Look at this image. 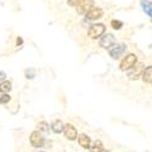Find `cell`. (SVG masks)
Listing matches in <instances>:
<instances>
[{"label": "cell", "mask_w": 152, "mask_h": 152, "mask_svg": "<svg viewBox=\"0 0 152 152\" xmlns=\"http://www.w3.org/2000/svg\"><path fill=\"white\" fill-rule=\"evenodd\" d=\"M145 68L146 67H145V65L142 62H136L129 71H126V75H128V78L130 80H137L142 75Z\"/></svg>", "instance_id": "obj_1"}, {"label": "cell", "mask_w": 152, "mask_h": 152, "mask_svg": "<svg viewBox=\"0 0 152 152\" xmlns=\"http://www.w3.org/2000/svg\"><path fill=\"white\" fill-rule=\"evenodd\" d=\"M105 31L106 27L104 23H95L88 29V37L91 38V39H97V38H101L105 34Z\"/></svg>", "instance_id": "obj_2"}, {"label": "cell", "mask_w": 152, "mask_h": 152, "mask_svg": "<svg viewBox=\"0 0 152 152\" xmlns=\"http://www.w3.org/2000/svg\"><path fill=\"white\" fill-rule=\"evenodd\" d=\"M136 62H137L136 55H135V54H128L126 56H124L123 60L121 61V63H119V69L123 71V72H126V71H129Z\"/></svg>", "instance_id": "obj_3"}, {"label": "cell", "mask_w": 152, "mask_h": 152, "mask_svg": "<svg viewBox=\"0 0 152 152\" xmlns=\"http://www.w3.org/2000/svg\"><path fill=\"white\" fill-rule=\"evenodd\" d=\"M125 49H126V45H125L124 43L115 44L112 48H110V49H108V54H110V56H111L112 58L117 60V58H119V57L124 54Z\"/></svg>", "instance_id": "obj_4"}, {"label": "cell", "mask_w": 152, "mask_h": 152, "mask_svg": "<svg viewBox=\"0 0 152 152\" xmlns=\"http://www.w3.org/2000/svg\"><path fill=\"white\" fill-rule=\"evenodd\" d=\"M115 44H116V37L113 35L112 33L104 34L102 37L100 38V42H99V45L101 48H104V49H110Z\"/></svg>", "instance_id": "obj_5"}, {"label": "cell", "mask_w": 152, "mask_h": 152, "mask_svg": "<svg viewBox=\"0 0 152 152\" xmlns=\"http://www.w3.org/2000/svg\"><path fill=\"white\" fill-rule=\"evenodd\" d=\"M29 141H31L32 146H34V147H43L44 142H45V139H44V136L42 135V133L39 130H34L31 134Z\"/></svg>", "instance_id": "obj_6"}, {"label": "cell", "mask_w": 152, "mask_h": 152, "mask_svg": "<svg viewBox=\"0 0 152 152\" xmlns=\"http://www.w3.org/2000/svg\"><path fill=\"white\" fill-rule=\"evenodd\" d=\"M102 16H104V10L101 7H97V6H93L85 14V18L89 20V21H95L97 18H101Z\"/></svg>", "instance_id": "obj_7"}, {"label": "cell", "mask_w": 152, "mask_h": 152, "mask_svg": "<svg viewBox=\"0 0 152 152\" xmlns=\"http://www.w3.org/2000/svg\"><path fill=\"white\" fill-rule=\"evenodd\" d=\"M63 133H65V136L71 141L75 140L77 136H78V132H77V129H75V126L69 124V123L65 125V128H63Z\"/></svg>", "instance_id": "obj_8"}, {"label": "cell", "mask_w": 152, "mask_h": 152, "mask_svg": "<svg viewBox=\"0 0 152 152\" xmlns=\"http://www.w3.org/2000/svg\"><path fill=\"white\" fill-rule=\"evenodd\" d=\"M94 5L93 0H83V1L79 4V6H77V12L79 15H85L88 11H89Z\"/></svg>", "instance_id": "obj_9"}, {"label": "cell", "mask_w": 152, "mask_h": 152, "mask_svg": "<svg viewBox=\"0 0 152 152\" xmlns=\"http://www.w3.org/2000/svg\"><path fill=\"white\" fill-rule=\"evenodd\" d=\"M78 142H79V145H80L83 148H90V145H91L90 137L88 136L86 134H79V136H78Z\"/></svg>", "instance_id": "obj_10"}, {"label": "cell", "mask_w": 152, "mask_h": 152, "mask_svg": "<svg viewBox=\"0 0 152 152\" xmlns=\"http://www.w3.org/2000/svg\"><path fill=\"white\" fill-rule=\"evenodd\" d=\"M141 77L145 83H152V66H148L145 68Z\"/></svg>", "instance_id": "obj_11"}, {"label": "cell", "mask_w": 152, "mask_h": 152, "mask_svg": "<svg viewBox=\"0 0 152 152\" xmlns=\"http://www.w3.org/2000/svg\"><path fill=\"white\" fill-rule=\"evenodd\" d=\"M63 128H65V124H63L61 121H55L53 124H51V129L54 133L56 134H60L63 132Z\"/></svg>", "instance_id": "obj_12"}, {"label": "cell", "mask_w": 152, "mask_h": 152, "mask_svg": "<svg viewBox=\"0 0 152 152\" xmlns=\"http://www.w3.org/2000/svg\"><path fill=\"white\" fill-rule=\"evenodd\" d=\"M90 151L91 152H102L104 151V145L100 140H95L90 145Z\"/></svg>", "instance_id": "obj_13"}, {"label": "cell", "mask_w": 152, "mask_h": 152, "mask_svg": "<svg viewBox=\"0 0 152 152\" xmlns=\"http://www.w3.org/2000/svg\"><path fill=\"white\" fill-rule=\"evenodd\" d=\"M9 91H11V82L4 80V82L0 83V93L7 94Z\"/></svg>", "instance_id": "obj_14"}, {"label": "cell", "mask_w": 152, "mask_h": 152, "mask_svg": "<svg viewBox=\"0 0 152 152\" xmlns=\"http://www.w3.org/2000/svg\"><path fill=\"white\" fill-rule=\"evenodd\" d=\"M141 6H142V9H144V11L146 12V14L150 17H152V5H151V3H148L147 0H141Z\"/></svg>", "instance_id": "obj_15"}, {"label": "cell", "mask_w": 152, "mask_h": 152, "mask_svg": "<svg viewBox=\"0 0 152 152\" xmlns=\"http://www.w3.org/2000/svg\"><path fill=\"white\" fill-rule=\"evenodd\" d=\"M37 130H39L40 133L42 132L48 133L49 132V124L46 122H39V123H38V129Z\"/></svg>", "instance_id": "obj_16"}, {"label": "cell", "mask_w": 152, "mask_h": 152, "mask_svg": "<svg viewBox=\"0 0 152 152\" xmlns=\"http://www.w3.org/2000/svg\"><path fill=\"white\" fill-rule=\"evenodd\" d=\"M111 27H112L113 29L118 31V29H121V28L123 27V22L119 21V20H112V21H111Z\"/></svg>", "instance_id": "obj_17"}, {"label": "cell", "mask_w": 152, "mask_h": 152, "mask_svg": "<svg viewBox=\"0 0 152 152\" xmlns=\"http://www.w3.org/2000/svg\"><path fill=\"white\" fill-rule=\"evenodd\" d=\"M24 74H26V78L27 79H33L35 77V69L34 68H28V69H26Z\"/></svg>", "instance_id": "obj_18"}, {"label": "cell", "mask_w": 152, "mask_h": 152, "mask_svg": "<svg viewBox=\"0 0 152 152\" xmlns=\"http://www.w3.org/2000/svg\"><path fill=\"white\" fill-rule=\"evenodd\" d=\"M10 100H11V97H10V95H7V94L0 95V104H7Z\"/></svg>", "instance_id": "obj_19"}, {"label": "cell", "mask_w": 152, "mask_h": 152, "mask_svg": "<svg viewBox=\"0 0 152 152\" xmlns=\"http://www.w3.org/2000/svg\"><path fill=\"white\" fill-rule=\"evenodd\" d=\"M83 1V0H67V3L69 6H73V7H77L79 6V4Z\"/></svg>", "instance_id": "obj_20"}, {"label": "cell", "mask_w": 152, "mask_h": 152, "mask_svg": "<svg viewBox=\"0 0 152 152\" xmlns=\"http://www.w3.org/2000/svg\"><path fill=\"white\" fill-rule=\"evenodd\" d=\"M22 44H23V39H22L21 37H18L17 38V42H16V45H22Z\"/></svg>", "instance_id": "obj_21"}, {"label": "cell", "mask_w": 152, "mask_h": 152, "mask_svg": "<svg viewBox=\"0 0 152 152\" xmlns=\"http://www.w3.org/2000/svg\"><path fill=\"white\" fill-rule=\"evenodd\" d=\"M5 78H6V74H5V72H0V79H1L3 82L5 80Z\"/></svg>", "instance_id": "obj_22"}, {"label": "cell", "mask_w": 152, "mask_h": 152, "mask_svg": "<svg viewBox=\"0 0 152 152\" xmlns=\"http://www.w3.org/2000/svg\"><path fill=\"white\" fill-rule=\"evenodd\" d=\"M104 152H108V151H104Z\"/></svg>", "instance_id": "obj_23"}, {"label": "cell", "mask_w": 152, "mask_h": 152, "mask_svg": "<svg viewBox=\"0 0 152 152\" xmlns=\"http://www.w3.org/2000/svg\"><path fill=\"white\" fill-rule=\"evenodd\" d=\"M151 5H152V3H151Z\"/></svg>", "instance_id": "obj_24"}]
</instances>
